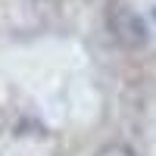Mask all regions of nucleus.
<instances>
[{"instance_id":"2","label":"nucleus","mask_w":156,"mask_h":156,"mask_svg":"<svg viewBox=\"0 0 156 156\" xmlns=\"http://www.w3.org/2000/svg\"><path fill=\"white\" fill-rule=\"evenodd\" d=\"M94 156H137L131 147H125V144H106V147H100Z\"/></svg>"},{"instance_id":"1","label":"nucleus","mask_w":156,"mask_h":156,"mask_svg":"<svg viewBox=\"0 0 156 156\" xmlns=\"http://www.w3.org/2000/svg\"><path fill=\"white\" fill-rule=\"evenodd\" d=\"M115 12L122 16V22H112L115 34H119L125 44H140V41L147 37V34H144L147 28H144V22H140V16H137L134 9H128V6H119Z\"/></svg>"}]
</instances>
